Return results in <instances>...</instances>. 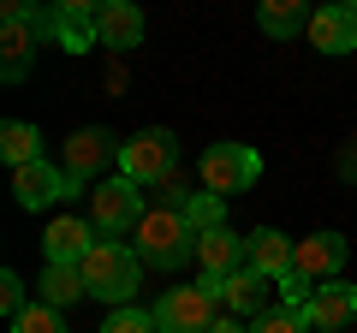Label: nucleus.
Returning a JSON list of instances; mask_svg holds the SVG:
<instances>
[{"label": "nucleus", "instance_id": "nucleus-13", "mask_svg": "<svg viewBox=\"0 0 357 333\" xmlns=\"http://www.w3.org/2000/svg\"><path fill=\"white\" fill-rule=\"evenodd\" d=\"M13 196H18V208H48L60 196H72V179H66V166L36 161V166H18L13 173Z\"/></svg>", "mask_w": 357, "mask_h": 333}, {"label": "nucleus", "instance_id": "nucleus-1", "mask_svg": "<svg viewBox=\"0 0 357 333\" xmlns=\"http://www.w3.org/2000/svg\"><path fill=\"white\" fill-rule=\"evenodd\" d=\"M131 250L143 256V268H178V262H197V226L185 220V208H149L131 232Z\"/></svg>", "mask_w": 357, "mask_h": 333}, {"label": "nucleus", "instance_id": "nucleus-23", "mask_svg": "<svg viewBox=\"0 0 357 333\" xmlns=\"http://www.w3.org/2000/svg\"><path fill=\"white\" fill-rule=\"evenodd\" d=\"M220 208H227V196H215V191H197L191 203H185V220H191L197 232H208V226H220Z\"/></svg>", "mask_w": 357, "mask_h": 333}, {"label": "nucleus", "instance_id": "nucleus-4", "mask_svg": "<svg viewBox=\"0 0 357 333\" xmlns=\"http://www.w3.org/2000/svg\"><path fill=\"white\" fill-rule=\"evenodd\" d=\"M197 166H203V191H215V196H238L262 179V155L250 143H208Z\"/></svg>", "mask_w": 357, "mask_h": 333}, {"label": "nucleus", "instance_id": "nucleus-5", "mask_svg": "<svg viewBox=\"0 0 357 333\" xmlns=\"http://www.w3.org/2000/svg\"><path fill=\"white\" fill-rule=\"evenodd\" d=\"M149 215V203H143V191L131 179H107L89 191V226L102 232V238H126V232H137V220Z\"/></svg>", "mask_w": 357, "mask_h": 333}, {"label": "nucleus", "instance_id": "nucleus-21", "mask_svg": "<svg viewBox=\"0 0 357 333\" xmlns=\"http://www.w3.org/2000/svg\"><path fill=\"white\" fill-rule=\"evenodd\" d=\"M102 333H161V327H155V309L126 304V309H114V316L102 321Z\"/></svg>", "mask_w": 357, "mask_h": 333}, {"label": "nucleus", "instance_id": "nucleus-18", "mask_svg": "<svg viewBox=\"0 0 357 333\" xmlns=\"http://www.w3.org/2000/svg\"><path fill=\"white\" fill-rule=\"evenodd\" d=\"M77 297H89V286H84V268H72V262H48V274L36 280V304H54V309H66V304H77Z\"/></svg>", "mask_w": 357, "mask_h": 333}, {"label": "nucleus", "instance_id": "nucleus-6", "mask_svg": "<svg viewBox=\"0 0 357 333\" xmlns=\"http://www.w3.org/2000/svg\"><path fill=\"white\" fill-rule=\"evenodd\" d=\"M36 36H42V13L24 6V0H6V6H0V77H6V84H18V77L30 72Z\"/></svg>", "mask_w": 357, "mask_h": 333}, {"label": "nucleus", "instance_id": "nucleus-2", "mask_svg": "<svg viewBox=\"0 0 357 333\" xmlns=\"http://www.w3.org/2000/svg\"><path fill=\"white\" fill-rule=\"evenodd\" d=\"M84 286H89V297L126 309L131 297H137V286H143V256L131 244H119V238H102L84 256Z\"/></svg>", "mask_w": 357, "mask_h": 333}, {"label": "nucleus", "instance_id": "nucleus-24", "mask_svg": "<svg viewBox=\"0 0 357 333\" xmlns=\"http://www.w3.org/2000/svg\"><path fill=\"white\" fill-rule=\"evenodd\" d=\"M13 333H66V321H60V309H54V304H30L24 316L13 321Z\"/></svg>", "mask_w": 357, "mask_h": 333}, {"label": "nucleus", "instance_id": "nucleus-16", "mask_svg": "<svg viewBox=\"0 0 357 333\" xmlns=\"http://www.w3.org/2000/svg\"><path fill=\"white\" fill-rule=\"evenodd\" d=\"M310 42L321 54H351L357 48V6H321L310 18Z\"/></svg>", "mask_w": 357, "mask_h": 333}, {"label": "nucleus", "instance_id": "nucleus-20", "mask_svg": "<svg viewBox=\"0 0 357 333\" xmlns=\"http://www.w3.org/2000/svg\"><path fill=\"white\" fill-rule=\"evenodd\" d=\"M310 18L316 13H310L304 0H268L262 13H256V24H262L274 42H286V36H298V30H310Z\"/></svg>", "mask_w": 357, "mask_h": 333}, {"label": "nucleus", "instance_id": "nucleus-22", "mask_svg": "<svg viewBox=\"0 0 357 333\" xmlns=\"http://www.w3.org/2000/svg\"><path fill=\"white\" fill-rule=\"evenodd\" d=\"M250 333H310V327H304V309L274 304L268 316H256V321H250Z\"/></svg>", "mask_w": 357, "mask_h": 333}, {"label": "nucleus", "instance_id": "nucleus-14", "mask_svg": "<svg viewBox=\"0 0 357 333\" xmlns=\"http://www.w3.org/2000/svg\"><path fill=\"white\" fill-rule=\"evenodd\" d=\"M102 244V232L89 226L84 215H60L48 226V238H42V250H48V262H72V268H84V256Z\"/></svg>", "mask_w": 357, "mask_h": 333}, {"label": "nucleus", "instance_id": "nucleus-19", "mask_svg": "<svg viewBox=\"0 0 357 333\" xmlns=\"http://www.w3.org/2000/svg\"><path fill=\"white\" fill-rule=\"evenodd\" d=\"M0 155H6V166H36L42 161V131L30 125V119H6L0 125Z\"/></svg>", "mask_w": 357, "mask_h": 333}, {"label": "nucleus", "instance_id": "nucleus-3", "mask_svg": "<svg viewBox=\"0 0 357 333\" xmlns=\"http://www.w3.org/2000/svg\"><path fill=\"white\" fill-rule=\"evenodd\" d=\"M173 173H178V137L167 125H149L131 143H119V179H131L137 191H155Z\"/></svg>", "mask_w": 357, "mask_h": 333}, {"label": "nucleus", "instance_id": "nucleus-8", "mask_svg": "<svg viewBox=\"0 0 357 333\" xmlns=\"http://www.w3.org/2000/svg\"><path fill=\"white\" fill-rule=\"evenodd\" d=\"M107 161H119V143H114V131H102V125H84V131H72L66 137V179H72V196L84 191L96 173H102ZM96 191V185H89Z\"/></svg>", "mask_w": 357, "mask_h": 333}, {"label": "nucleus", "instance_id": "nucleus-7", "mask_svg": "<svg viewBox=\"0 0 357 333\" xmlns=\"http://www.w3.org/2000/svg\"><path fill=\"white\" fill-rule=\"evenodd\" d=\"M220 321V297L208 292L203 280L197 286H173V292L155 304V327L161 333H208Z\"/></svg>", "mask_w": 357, "mask_h": 333}, {"label": "nucleus", "instance_id": "nucleus-25", "mask_svg": "<svg viewBox=\"0 0 357 333\" xmlns=\"http://www.w3.org/2000/svg\"><path fill=\"white\" fill-rule=\"evenodd\" d=\"M24 309H30V297H24V280H18V274L6 268V274H0V316H6V321H18Z\"/></svg>", "mask_w": 357, "mask_h": 333}, {"label": "nucleus", "instance_id": "nucleus-9", "mask_svg": "<svg viewBox=\"0 0 357 333\" xmlns=\"http://www.w3.org/2000/svg\"><path fill=\"white\" fill-rule=\"evenodd\" d=\"M345 268V238L340 232H310V238L292 244V274L304 286H333Z\"/></svg>", "mask_w": 357, "mask_h": 333}, {"label": "nucleus", "instance_id": "nucleus-17", "mask_svg": "<svg viewBox=\"0 0 357 333\" xmlns=\"http://www.w3.org/2000/svg\"><path fill=\"white\" fill-rule=\"evenodd\" d=\"M96 30H102V48H137L143 42V13L131 0H102L96 6Z\"/></svg>", "mask_w": 357, "mask_h": 333}, {"label": "nucleus", "instance_id": "nucleus-12", "mask_svg": "<svg viewBox=\"0 0 357 333\" xmlns=\"http://www.w3.org/2000/svg\"><path fill=\"white\" fill-rule=\"evenodd\" d=\"M244 268L280 286L286 274H292V238H286V232H274V226H256L250 238H244Z\"/></svg>", "mask_w": 357, "mask_h": 333}, {"label": "nucleus", "instance_id": "nucleus-26", "mask_svg": "<svg viewBox=\"0 0 357 333\" xmlns=\"http://www.w3.org/2000/svg\"><path fill=\"white\" fill-rule=\"evenodd\" d=\"M208 333H250V327H244L238 316H220V321H215V327H208Z\"/></svg>", "mask_w": 357, "mask_h": 333}, {"label": "nucleus", "instance_id": "nucleus-10", "mask_svg": "<svg viewBox=\"0 0 357 333\" xmlns=\"http://www.w3.org/2000/svg\"><path fill=\"white\" fill-rule=\"evenodd\" d=\"M42 36H54L66 54H89L96 42H102L96 6H89V0H66V6H54V13H42Z\"/></svg>", "mask_w": 357, "mask_h": 333}, {"label": "nucleus", "instance_id": "nucleus-15", "mask_svg": "<svg viewBox=\"0 0 357 333\" xmlns=\"http://www.w3.org/2000/svg\"><path fill=\"white\" fill-rule=\"evenodd\" d=\"M268 286H274V280H262V274L238 268L227 286H220V304H227V316H238V321L268 316V309H274V292H268Z\"/></svg>", "mask_w": 357, "mask_h": 333}, {"label": "nucleus", "instance_id": "nucleus-11", "mask_svg": "<svg viewBox=\"0 0 357 333\" xmlns=\"http://www.w3.org/2000/svg\"><path fill=\"white\" fill-rule=\"evenodd\" d=\"M351 316H357V286H345V280L316 286L310 304H304V327L310 333H345V327H351Z\"/></svg>", "mask_w": 357, "mask_h": 333}]
</instances>
